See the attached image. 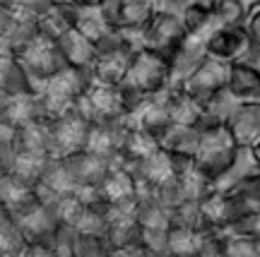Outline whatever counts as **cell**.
I'll return each mask as SVG.
<instances>
[{"label":"cell","instance_id":"d4e9b609","mask_svg":"<svg viewBox=\"0 0 260 257\" xmlns=\"http://www.w3.org/2000/svg\"><path fill=\"white\" fill-rule=\"evenodd\" d=\"M178 185H181V195H183V202H203L207 195L212 193V180L203 175L195 164L186 166L181 173H176Z\"/></svg>","mask_w":260,"mask_h":257},{"label":"cell","instance_id":"6da1fadb","mask_svg":"<svg viewBox=\"0 0 260 257\" xmlns=\"http://www.w3.org/2000/svg\"><path fill=\"white\" fill-rule=\"evenodd\" d=\"M236 142L229 135V130L224 125L217 128L203 130V137H200V147L193 156L195 168L203 175H207L210 180L219 178V175L232 166L234 156H236Z\"/></svg>","mask_w":260,"mask_h":257},{"label":"cell","instance_id":"4316f807","mask_svg":"<svg viewBox=\"0 0 260 257\" xmlns=\"http://www.w3.org/2000/svg\"><path fill=\"white\" fill-rule=\"evenodd\" d=\"M169 111H171L174 125H198V120L203 116V106L195 103L181 89H169Z\"/></svg>","mask_w":260,"mask_h":257},{"label":"cell","instance_id":"f35d334b","mask_svg":"<svg viewBox=\"0 0 260 257\" xmlns=\"http://www.w3.org/2000/svg\"><path fill=\"white\" fill-rule=\"evenodd\" d=\"M248 149H251L253 161H255V164H258V168H260V139H258V142H253V144H251Z\"/></svg>","mask_w":260,"mask_h":257},{"label":"cell","instance_id":"8992f818","mask_svg":"<svg viewBox=\"0 0 260 257\" xmlns=\"http://www.w3.org/2000/svg\"><path fill=\"white\" fill-rule=\"evenodd\" d=\"M186 27L181 17H174V15H161V12H154V17L147 22L145 27V48L152 51V53H159L164 58H171V53L181 46V41L186 39Z\"/></svg>","mask_w":260,"mask_h":257},{"label":"cell","instance_id":"30bf717a","mask_svg":"<svg viewBox=\"0 0 260 257\" xmlns=\"http://www.w3.org/2000/svg\"><path fill=\"white\" fill-rule=\"evenodd\" d=\"M99 197L109 207H135L138 204V185L135 178L128 173V168L123 166H111L102 185L96 188Z\"/></svg>","mask_w":260,"mask_h":257},{"label":"cell","instance_id":"f546056e","mask_svg":"<svg viewBox=\"0 0 260 257\" xmlns=\"http://www.w3.org/2000/svg\"><path fill=\"white\" fill-rule=\"evenodd\" d=\"M222 236H232V238H258L260 236V211H248L239 219L229 224L226 229L219 231Z\"/></svg>","mask_w":260,"mask_h":257},{"label":"cell","instance_id":"60d3db41","mask_svg":"<svg viewBox=\"0 0 260 257\" xmlns=\"http://www.w3.org/2000/svg\"><path fill=\"white\" fill-rule=\"evenodd\" d=\"M255 248H258V252H260V236L255 238Z\"/></svg>","mask_w":260,"mask_h":257},{"label":"cell","instance_id":"44dd1931","mask_svg":"<svg viewBox=\"0 0 260 257\" xmlns=\"http://www.w3.org/2000/svg\"><path fill=\"white\" fill-rule=\"evenodd\" d=\"M181 22H183V27H186L188 34L200 36L203 41H207L210 34L219 27V22H217V17H214L212 5H210V3H190V5L183 10Z\"/></svg>","mask_w":260,"mask_h":257},{"label":"cell","instance_id":"ba28073f","mask_svg":"<svg viewBox=\"0 0 260 257\" xmlns=\"http://www.w3.org/2000/svg\"><path fill=\"white\" fill-rule=\"evenodd\" d=\"M207 58L205 41L200 36L186 34L181 46L169 58V89H181V84L193 75V70Z\"/></svg>","mask_w":260,"mask_h":257},{"label":"cell","instance_id":"e0dca14e","mask_svg":"<svg viewBox=\"0 0 260 257\" xmlns=\"http://www.w3.org/2000/svg\"><path fill=\"white\" fill-rule=\"evenodd\" d=\"M39 36H41V31H39L37 19H31V17H27V15L17 12V15H15V22H12V27H10V31L5 34V39L0 41V51H5V53L17 58V55L22 53L27 46H31Z\"/></svg>","mask_w":260,"mask_h":257},{"label":"cell","instance_id":"7c38bea8","mask_svg":"<svg viewBox=\"0 0 260 257\" xmlns=\"http://www.w3.org/2000/svg\"><path fill=\"white\" fill-rule=\"evenodd\" d=\"M251 46L248 39L243 34V27H217L205 41V51L207 58L222 60V63H234L239 60L246 48Z\"/></svg>","mask_w":260,"mask_h":257},{"label":"cell","instance_id":"ffe728a7","mask_svg":"<svg viewBox=\"0 0 260 257\" xmlns=\"http://www.w3.org/2000/svg\"><path fill=\"white\" fill-rule=\"evenodd\" d=\"M75 15H77V5H70V3H58V5H53L44 17L39 19L41 36L51 39V41H58L63 34H68V31L75 27Z\"/></svg>","mask_w":260,"mask_h":257},{"label":"cell","instance_id":"f1b7e54d","mask_svg":"<svg viewBox=\"0 0 260 257\" xmlns=\"http://www.w3.org/2000/svg\"><path fill=\"white\" fill-rule=\"evenodd\" d=\"M229 195H234L248 211H260V171L243 178L239 185H234Z\"/></svg>","mask_w":260,"mask_h":257},{"label":"cell","instance_id":"83f0119b","mask_svg":"<svg viewBox=\"0 0 260 257\" xmlns=\"http://www.w3.org/2000/svg\"><path fill=\"white\" fill-rule=\"evenodd\" d=\"M212 12L219 27H243L248 10L239 0H212Z\"/></svg>","mask_w":260,"mask_h":257},{"label":"cell","instance_id":"836d02e7","mask_svg":"<svg viewBox=\"0 0 260 257\" xmlns=\"http://www.w3.org/2000/svg\"><path fill=\"white\" fill-rule=\"evenodd\" d=\"M243 34L253 48H260V8L248 12V17L243 22Z\"/></svg>","mask_w":260,"mask_h":257},{"label":"cell","instance_id":"4fadbf2b","mask_svg":"<svg viewBox=\"0 0 260 257\" xmlns=\"http://www.w3.org/2000/svg\"><path fill=\"white\" fill-rule=\"evenodd\" d=\"M133 51L128 48H118V51H109V53H99L96 63L92 67L94 84H109V87H121L125 80V72L133 60Z\"/></svg>","mask_w":260,"mask_h":257},{"label":"cell","instance_id":"ab89813d","mask_svg":"<svg viewBox=\"0 0 260 257\" xmlns=\"http://www.w3.org/2000/svg\"><path fill=\"white\" fill-rule=\"evenodd\" d=\"M5 173H8V166H5V161L0 159V175H5Z\"/></svg>","mask_w":260,"mask_h":257},{"label":"cell","instance_id":"7402d4cb","mask_svg":"<svg viewBox=\"0 0 260 257\" xmlns=\"http://www.w3.org/2000/svg\"><path fill=\"white\" fill-rule=\"evenodd\" d=\"M135 221L142 231H169L171 229V209L157 204L149 197H138Z\"/></svg>","mask_w":260,"mask_h":257},{"label":"cell","instance_id":"d6986e66","mask_svg":"<svg viewBox=\"0 0 260 257\" xmlns=\"http://www.w3.org/2000/svg\"><path fill=\"white\" fill-rule=\"evenodd\" d=\"M258 171H260V168H258V164L253 161L251 149L239 147V149H236V156H234L232 166H229V168H226L219 178H214V180H212V190H214V193H229L234 185H239L243 178L258 173Z\"/></svg>","mask_w":260,"mask_h":257},{"label":"cell","instance_id":"9a60e30c","mask_svg":"<svg viewBox=\"0 0 260 257\" xmlns=\"http://www.w3.org/2000/svg\"><path fill=\"white\" fill-rule=\"evenodd\" d=\"M224 89L239 101H255L260 99V70L234 60L226 65V87Z\"/></svg>","mask_w":260,"mask_h":257},{"label":"cell","instance_id":"cb8c5ba5","mask_svg":"<svg viewBox=\"0 0 260 257\" xmlns=\"http://www.w3.org/2000/svg\"><path fill=\"white\" fill-rule=\"evenodd\" d=\"M15 149L19 154L48 156V125L46 123H31V125L19 128L17 137H15Z\"/></svg>","mask_w":260,"mask_h":257},{"label":"cell","instance_id":"2e32d148","mask_svg":"<svg viewBox=\"0 0 260 257\" xmlns=\"http://www.w3.org/2000/svg\"><path fill=\"white\" fill-rule=\"evenodd\" d=\"M159 142L154 137H149L147 132H142L138 128H128L125 135H123L121 149H118V166H130L138 164V161H145L152 154L159 152Z\"/></svg>","mask_w":260,"mask_h":257},{"label":"cell","instance_id":"5bb4252c","mask_svg":"<svg viewBox=\"0 0 260 257\" xmlns=\"http://www.w3.org/2000/svg\"><path fill=\"white\" fill-rule=\"evenodd\" d=\"M58 51L63 55V60L68 67H77V70H92L96 63V46L89 39H84L77 29H70L68 34L56 41Z\"/></svg>","mask_w":260,"mask_h":257},{"label":"cell","instance_id":"5b68a950","mask_svg":"<svg viewBox=\"0 0 260 257\" xmlns=\"http://www.w3.org/2000/svg\"><path fill=\"white\" fill-rule=\"evenodd\" d=\"M226 65L229 63L214 60V58H205L203 63L193 70V75L181 84V92L190 96L195 103L205 106L214 94L222 92L226 87Z\"/></svg>","mask_w":260,"mask_h":257},{"label":"cell","instance_id":"8d00e7d4","mask_svg":"<svg viewBox=\"0 0 260 257\" xmlns=\"http://www.w3.org/2000/svg\"><path fill=\"white\" fill-rule=\"evenodd\" d=\"M0 10H3V12H10V15H17L19 0H0Z\"/></svg>","mask_w":260,"mask_h":257},{"label":"cell","instance_id":"484cf974","mask_svg":"<svg viewBox=\"0 0 260 257\" xmlns=\"http://www.w3.org/2000/svg\"><path fill=\"white\" fill-rule=\"evenodd\" d=\"M203 238H205V233H200V231L171 226L169 229V238H167V255L164 257H195Z\"/></svg>","mask_w":260,"mask_h":257},{"label":"cell","instance_id":"4dcf8cb0","mask_svg":"<svg viewBox=\"0 0 260 257\" xmlns=\"http://www.w3.org/2000/svg\"><path fill=\"white\" fill-rule=\"evenodd\" d=\"M224 243V257H260L255 248V238H232L222 236Z\"/></svg>","mask_w":260,"mask_h":257},{"label":"cell","instance_id":"7a4b0ae2","mask_svg":"<svg viewBox=\"0 0 260 257\" xmlns=\"http://www.w3.org/2000/svg\"><path fill=\"white\" fill-rule=\"evenodd\" d=\"M125 87L140 92L142 96H154L169 89V60L164 55L152 53L147 48H142L133 55L130 67L123 80Z\"/></svg>","mask_w":260,"mask_h":257},{"label":"cell","instance_id":"277c9868","mask_svg":"<svg viewBox=\"0 0 260 257\" xmlns=\"http://www.w3.org/2000/svg\"><path fill=\"white\" fill-rule=\"evenodd\" d=\"M17 60L22 63V67L27 70L29 77L34 80L37 89H41V84L48 82L53 75H58L60 70L68 67L63 60V55H60V51H58V44L46 36H39L31 46L24 48V51L17 55Z\"/></svg>","mask_w":260,"mask_h":257},{"label":"cell","instance_id":"9c48e42d","mask_svg":"<svg viewBox=\"0 0 260 257\" xmlns=\"http://www.w3.org/2000/svg\"><path fill=\"white\" fill-rule=\"evenodd\" d=\"M63 166L68 171V175H70V180H73L75 190H77V188H99L113 164H109V161H104V159L82 149V152H75V154L65 156Z\"/></svg>","mask_w":260,"mask_h":257},{"label":"cell","instance_id":"74e56055","mask_svg":"<svg viewBox=\"0 0 260 257\" xmlns=\"http://www.w3.org/2000/svg\"><path fill=\"white\" fill-rule=\"evenodd\" d=\"M70 5H77V8H99L104 0H65Z\"/></svg>","mask_w":260,"mask_h":257},{"label":"cell","instance_id":"52a82bcc","mask_svg":"<svg viewBox=\"0 0 260 257\" xmlns=\"http://www.w3.org/2000/svg\"><path fill=\"white\" fill-rule=\"evenodd\" d=\"M102 12L111 29H140L147 27V22L154 17V3L152 0H104Z\"/></svg>","mask_w":260,"mask_h":257},{"label":"cell","instance_id":"3957f363","mask_svg":"<svg viewBox=\"0 0 260 257\" xmlns=\"http://www.w3.org/2000/svg\"><path fill=\"white\" fill-rule=\"evenodd\" d=\"M48 125V156L51 159H65V156L82 152L89 137L92 125L82 120L73 108L65 111L60 118L46 123Z\"/></svg>","mask_w":260,"mask_h":257},{"label":"cell","instance_id":"1f68e13d","mask_svg":"<svg viewBox=\"0 0 260 257\" xmlns=\"http://www.w3.org/2000/svg\"><path fill=\"white\" fill-rule=\"evenodd\" d=\"M195 257H224V243H222V233L219 231H210L205 233L200 248L195 252Z\"/></svg>","mask_w":260,"mask_h":257},{"label":"cell","instance_id":"d6a6232c","mask_svg":"<svg viewBox=\"0 0 260 257\" xmlns=\"http://www.w3.org/2000/svg\"><path fill=\"white\" fill-rule=\"evenodd\" d=\"M53 5H56L53 0H19V12L39 22Z\"/></svg>","mask_w":260,"mask_h":257},{"label":"cell","instance_id":"e575fe53","mask_svg":"<svg viewBox=\"0 0 260 257\" xmlns=\"http://www.w3.org/2000/svg\"><path fill=\"white\" fill-rule=\"evenodd\" d=\"M154 3V12H161V15H174V17H181L183 10L195 3V0H152Z\"/></svg>","mask_w":260,"mask_h":257},{"label":"cell","instance_id":"b9f144b4","mask_svg":"<svg viewBox=\"0 0 260 257\" xmlns=\"http://www.w3.org/2000/svg\"><path fill=\"white\" fill-rule=\"evenodd\" d=\"M255 101H260V99H255Z\"/></svg>","mask_w":260,"mask_h":257},{"label":"cell","instance_id":"ac0fdd59","mask_svg":"<svg viewBox=\"0 0 260 257\" xmlns=\"http://www.w3.org/2000/svg\"><path fill=\"white\" fill-rule=\"evenodd\" d=\"M200 137H203V130L195 128V125H174L159 142V147L167 154L193 159L198 147H200Z\"/></svg>","mask_w":260,"mask_h":257},{"label":"cell","instance_id":"8fae6325","mask_svg":"<svg viewBox=\"0 0 260 257\" xmlns=\"http://www.w3.org/2000/svg\"><path fill=\"white\" fill-rule=\"evenodd\" d=\"M224 128L229 130L236 147H251L260 139V101H241L226 118Z\"/></svg>","mask_w":260,"mask_h":257},{"label":"cell","instance_id":"d590c367","mask_svg":"<svg viewBox=\"0 0 260 257\" xmlns=\"http://www.w3.org/2000/svg\"><path fill=\"white\" fill-rule=\"evenodd\" d=\"M12 22H15V15H10V12H3V10H0V41H3L5 34L10 31Z\"/></svg>","mask_w":260,"mask_h":257},{"label":"cell","instance_id":"603a6c76","mask_svg":"<svg viewBox=\"0 0 260 257\" xmlns=\"http://www.w3.org/2000/svg\"><path fill=\"white\" fill-rule=\"evenodd\" d=\"M73 29H77L84 39H89L94 46H96V44L111 31V24L104 17L102 5H99V8H77Z\"/></svg>","mask_w":260,"mask_h":257}]
</instances>
